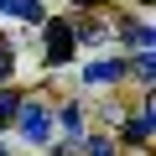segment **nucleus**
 I'll return each instance as SVG.
<instances>
[{"label": "nucleus", "mask_w": 156, "mask_h": 156, "mask_svg": "<svg viewBox=\"0 0 156 156\" xmlns=\"http://www.w3.org/2000/svg\"><path fill=\"white\" fill-rule=\"evenodd\" d=\"M68 57H73V26L47 21V62H68Z\"/></svg>", "instance_id": "obj_1"}, {"label": "nucleus", "mask_w": 156, "mask_h": 156, "mask_svg": "<svg viewBox=\"0 0 156 156\" xmlns=\"http://www.w3.org/2000/svg\"><path fill=\"white\" fill-rule=\"evenodd\" d=\"M21 115V135L26 140H52V115L42 109V104H26V109H16Z\"/></svg>", "instance_id": "obj_2"}, {"label": "nucleus", "mask_w": 156, "mask_h": 156, "mask_svg": "<svg viewBox=\"0 0 156 156\" xmlns=\"http://www.w3.org/2000/svg\"><path fill=\"white\" fill-rule=\"evenodd\" d=\"M120 73H125V62H94V68H83V83H109Z\"/></svg>", "instance_id": "obj_3"}, {"label": "nucleus", "mask_w": 156, "mask_h": 156, "mask_svg": "<svg viewBox=\"0 0 156 156\" xmlns=\"http://www.w3.org/2000/svg\"><path fill=\"white\" fill-rule=\"evenodd\" d=\"M125 135H130V140H151V109H140V120H130Z\"/></svg>", "instance_id": "obj_4"}, {"label": "nucleus", "mask_w": 156, "mask_h": 156, "mask_svg": "<svg viewBox=\"0 0 156 156\" xmlns=\"http://www.w3.org/2000/svg\"><path fill=\"white\" fill-rule=\"evenodd\" d=\"M16 109H21V104H16V94H11V89H0V125H5Z\"/></svg>", "instance_id": "obj_5"}, {"label": "nucleus", "mask_w": 156, "mask_h": 156, "mask_svg": "<svg viewBox=\"0 0 156 156\" xmlns=\"http://www.w3.org/2000/svg\"><path fill=\"white\" fill-rule=\"evenodd\" d=\"M11 68H16V57H11V47H0V83L11 78Z\"/></svg>", "instance_id": "obj_6"}, {"label": "nucleus", "mask_w": 156, "mask_h": 156, "mask_svg": "<svg viewBox=\"0 0 156 156\" xmlns=\"http://www.w3.org/2000/svg\"><path fill=\"white\" fill-rule=\"evenodd\" d=\"M78 120H83V115H78V104H68V109H62V125H68V130H83Z\"/></svg>", "instance_id": "obj_7"}, {"label": "nucleus", "mask_w": 156, "mask_h": 156, "mask_svg": "<svg viewBox=\"0 0 156 156\" xmlns=\"http://www.w3.org/2000/svg\"><path fill=\"white\" fill-rule=\"evenodd\" d=\"M89 156H115V146L109 140H89Z\"/></svg>", "instance_id": "obj_8"}, {"label": "nucleus", "mask_w": 156, "mask_h": 156, "mask_svg": "<svg viewBox=\"0 0 156 156\" xmlns=\"http://www.w3.org/2000/svg\"><path fill=\"white\" fill-rule=\"evenodd\" d=\"M73 5H94V0H73Z\"/></svg>", "instance_id": "obj_9"}, {"label": "nucleus", "mask_w": 156, "mask_h": 156, "mask_svg": "<svg viewBox=\"0 0 156 156\" xmlns=\"http://www.w3.org/2000/svg\"><path fill=\"white\" fill-rule=\"evenodd\" d=\"M0 156H11V151H5V146H0Z\"/></svg>", "instance_id": "obj_10"}]
</instances>
